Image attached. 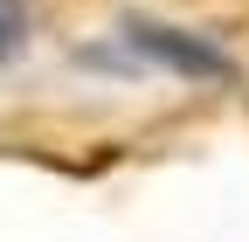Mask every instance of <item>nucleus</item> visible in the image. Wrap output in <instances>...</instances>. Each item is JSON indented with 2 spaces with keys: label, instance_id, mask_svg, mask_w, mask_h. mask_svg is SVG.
I'll list each match as a JSON object with an SVG mask.
<instances>
[{
  "label": "nucleus",
  "instance_id": "2",
  "mask_svg": "<svg viewBox=\"0 0 249 242\" xmlns=\"http://www.w3.org/2000/svg\"><path fill=\"white\" fill-rule=\"evenodd\" d=\"M28 42V0H0V63H14Z\"/></svg>",
  "mask_w": 249,
  "mask_h": 242
},
{
  "label": "nucleus",
  "instance_id": "1",
  "mask_svg": "<svg viewBox=\"0 0 249 242\" xmlns=\"http://www.w3.org/2000/svg\"><path fill=\"white\" fill-rule=\"evenodd\" d=\"M124 42H132L139 55H152L160 69H173V76H187V83H235V63L214 42H201V35H187V28H166V21H124Z\"/></svg>",
  "mask_w": 249,
  "mask_h": 242
}]
</instances>
